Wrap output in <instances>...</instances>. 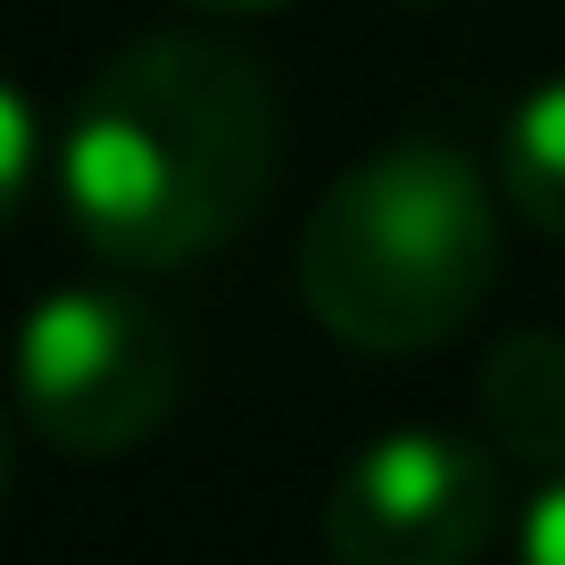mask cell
<instances>
[{"mask_svg":"<svg viewBox=\"0 0 565 565\" xmlns=\"http://www.w3.org/2000/svg\"><path fill=\"white\" fill-rule=\"evenodd\" d=\"M482 424H491V441L508 449L515 466H541V475H565V333H524L491 341L482 358Z\"/></svg>","mask_w":565,"mask_h":565,"instance_id":"obj_5","label":"cell"},{"mask_svg":"<svg viewBox=\"0 0 565 565\" xmlns=\"http://www.w3.org/2000/svg\"><path fill=\"white\" fill-rule=\"evenodd\" d=\"M399 9H441V0H399Z\"/></svg>","mask_w":565,"mask_h":565,"instance_id":"obj_11","label":"cell"},{"mask_svg":"<svg viewBox=\"0 0 565 565\" xmlns=\"http://www.w3.org/2000/svg\"><path fill=\"white\" fill-rule=\"evenodd\" d=\"M18 407L51 449L67 458H125L175 416L183 391V350L167 317L134 291L75 282L51 291L9 341Z\"/></svg>","mask_w":565,"mask_h":565,"instance_id":"obj_3","label":"cell"},{"mask_svg":"<svg viewBox=\"0 0 565 565\" xmlns=\"http://www.w3.org/2000/svg\"><path fill=\"white\" fill-rule=\"evenodd\" d=\"M499 249L491 175L449 141H391L308 209L300 300L333 341L407 358L482 308Z\"/></svg>","mask_w":565,"mask_h":565,"instance_id":"obj_2","label":"cell"},{"mask_svg":"<svg viewBox=\"0 0 565 565\" xmlns=\"http://www.w3.org/2000/svg\"><path fill=\"white\" fill-rule=\"evenodd\" d=\"M499 532V466L458 433H383L324 491L333 565H475Z\"/></svg>","mask_w":565,"mask_h":565,"instance_id":"obj_4","label":"cell"},{"mask_svg":"<svg viewBox=\"0 0 565 565\" xmlns=\"http://www.w3.org/2000/svg\"><path fill=\"white\" fill-rule=\"evenodd\" d=\"M282 117L216 34H141L84 84L67 125V216L92 258L159 275L242 242L275 192Z\"/></svg>","mask_w":565,"mask_h":565,"instance_id":"obj_1","label":"cell"},{"mask_svg":"<svg viewBox=\"0 0 565 565\" xmlns=\"http://www.w3.org/2000/svg\"><path fill=\"white\" fill-rule=\"evenodd\" d=\"M9 466H18V433H9V407H0V499H9Z\"/></svg>","mask_w":565,"mask_h":565,"instance_id":"obj_9","label":"cell"},{"mask_svg":"<svg viewBox=\"0 0 565 565\" xmlns=\"http://www.w3.org/2000/svg\"><path fill=\"white\" fill-rule=\"evenodd\" d=\"M25 175H34V108L18 84H0V225L25 200Z\"/></svg>","mask_w":565,"mask_h":565,"instance_id":"obj_7","label":"cell"},{"mask_svg":"<svg viewBox=\"0 0 565 565\" xmlns=\"http://www.w3.org/2000/svg\"><path fill=\"white\" fill-rule=\"evenodd\" d=\"M183 9H216V18H233V9H282V0H183Z\"/></svg>","mask_w":565,"mask_h":565,"instance_id":"obj_10","label":"cell"},{"mask_svg":"<svg viewBox=\"0 0 565 565\" xmlns=\"http://www.w3.org/2000/svg\"><path fill=\"white\" fill-rule=\"evenodd\" d=\"M524 565H565V475H548L524 508Z\"/></svg>","mask_w":565,"mask_h":565,"instance_id":"obj_8","label":"cell"},{"mask_svg":"<svg viewBox=\"0 0 565 565\" xmlns=\"http://www.w3.org/2000/svg\"><path fill=\"white\" fill-rule=\"evenodd\" d=\"M499 192L565 242V75L508 108L499 125Z\"/></svg>","mask_w":565,"mask_h":565,"instance_id":"obj_6","label":"cell"}]
</instances>
